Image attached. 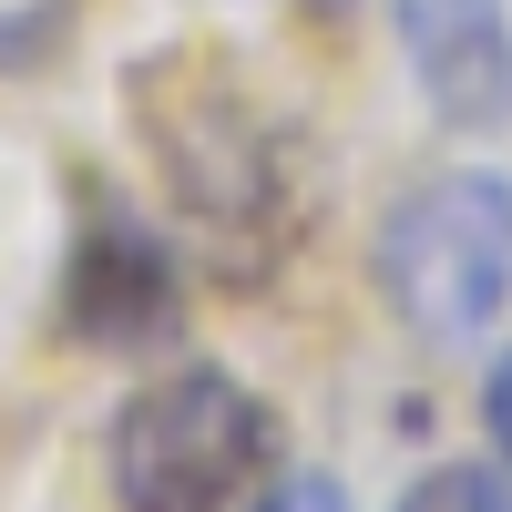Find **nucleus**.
<instances>
[{"label": "nucleus", "instance_id": "1a4fd4ad", "mask_svg": "<svg viewBox=\"0 0 512 512\" xmlns=\"http://www.w3.org/2000/svg\"><path fill=\"white\" fill-rule=\"evenodd\" d=\"M482 420H492V441H502V461H512V349H502L492 379H482Z\"/></svg>", "mask_w": 512, "mask_h": 512}, {"label": "nucleus", "instance_id": "20e7f679", "mask_svg": "<svg viewBox=\"0 0 512 512\" xmlns=\"http://www.w3.org/2000/svg\"><path fill=\"white\" fill-rule=\"evenodd\" d=\"M62 328L82 349H164V338L185 328V277H175V256H164V236L134 205H113L103 185H93L82 236L62 256Z\"/></svg>", "mask_w": 512, "mask_h": 512}, {"label": "nucleus", "instance_id": "6e6552de", "mask_svg": "<svg viewBox=\"0 0 512 512\" xmlns=\"http://www.w3.org/2000/svg\"><path fill=\"white\" fill-rule=\"evenodd\" d=\"M236 512H349V492H338V472H287L267 492H246Z\"/></svg>", "mask_w": 512, "mask_h": 512}, {"label": "nucleus", "instance_id": "9d476101", "mask_svg": "<svg viewBox=\"0 0 512 512\" xmlns=\"http://www.w3.org/2000/svg\"><path fill=\"white\" fill-rule=\"evenodd\" d=\"M318 11H349V0H318Z\"/></svg>", "mask_w": 512, "mask_h": 512}, {"label": "nucleus", "instance_id": "f257e3e1", "mask_svg": "<svg viewBox=\"0 0 512 512\" xmlns=\"http://www.w3.org/2000/svg\"><path fill=\"white\" fill-rule=\"evenodd\" d=\"M134 123L154 144V175L185 195V216L226 236H256L287 216V144L216 52L185 41V52L134 62Z\"/></svg>", "mask_w": 512, "mask_h": 512}, {"label": "nucleus", "instance_id": "f03ea898", "mask_svg": "<svg viewBox=\"0 0 512 512\" xmlns=\"http://www.w3.org/2000/svg\"><path fill=\"white\" fill-rule=\"evenodd\" d=\"M277 461V410L226 369H164L113 410V502L123 512H236Z\"/></svg>", "mask_w": 512, "mask_h": 512}, {"label": "nucleus", "instance_id": "423d86ee", "mask_svg": "<svg viewBox=\"0 0 512 512\" xmlns=\"http://www.w3.org/2000/svg\"><path fill=\"white\" fill-rule=\"evenodd\" d=\"M390 512H512V482L502 472H482V461H431Z\"/></svg>", "mask_w": 512, "mask_h": 512}, {"label": "nucleus", "instance_id": "0eeeda50", "mask_svg": "<svg viewBox=\"0 0 512 512\" xmlns=\"http://www.w3.org/2000/svg\"><path fill=\"white\" fill-rule=\"evenodd\" d=\"M62 0H31V11H0V72H31V62H52V41H62Z\"/></svg>", "mask_w": 512, "mask_h": 512}, {"label": "nucleus", "instance_id": "7ed1b4c3", "mask_svg": "<svg viewBox=\"0 0 512 512\" xmlns=\"http://www.w3.org/2000/svg\"><path fill=\"white\" fill-rule=\"evenodd\" d=\"M379 297L420 349H482L512 297V185L502 175H431L379 226Z\"/></svg>", "mask_w": 512, "mask_h": 512}, {"label": "nucleus", "instance_id": "39448f33", "mask_svg": "<svg viewBox=\"0 0 512 512\" xmlns=\"http://www.w3.org/2000/svg\"><path fill=\"white\" fill-rule=\"evenodd\" d=\"M390 21L451 134H502L512 123V11L502 0H390Z\"/></svg>", "mask_w": 512, "mask_h": 512}]
</instances>
